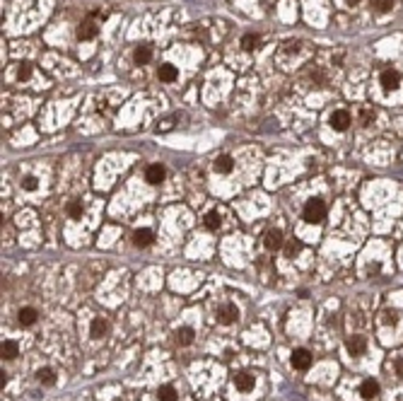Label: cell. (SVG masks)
<instances>
[{
    "mask_svg": "<svg viewBox=\"0 0 403 401\" xmlns=\"http://www.w3.org/2000/svg\"><path fill=\"white\" fill-rule=\"evenodd\" d=\"M324 217H326V206H324V201H319V198L307 201V206H305V220H307V222L319 225Z\"/></svg>",
    "mask_w": 403,
    "mask_h": 401,
    "instance_id": "cell-1",
    "label": "cell"
},
{
    "mask_svg": "<svg viewBox=\"0 0 403 401\" xmlns=\"http://www.w3.org/2000/svg\"><path fill=\"white\" fill-rule=\"evenodd\" d=\"M328 123H331V128H333V130H348V126L352 123V119H350L348 111L338 109V111H333V114H331Z\"/></svg>",
    "mask_w": 403,
    "mask_h": 401,
    "instance_id": "cell-2",
    "label": "cell"
},
{
    "mask_svg": "<svg viewBox=\"0 0 403 401\" xmlns=\"http://www.w3.org/2000/svg\"><path fill=\"white\" fill-rule=\"evenodd\" d=\"M239 319V309L234 304H222L218 309V322L220 324H234Z\"/></svg>",
    "mask_w": 403,
    "mask_h": 401,
    "instance_id": "cell-3",
    "label": "cell"
},
{
    "mask_svg": "<svg viewBox=\"0 0 403 401\" xmlns=\"http://www.w3.org/2000/svg\"><path fill=\"white\" fill-rule=\"evenodd\" d=\"M97 34H99V27H97V22H92V20H85L80 27H77V39H82V41L94 39Z\"/></svg>",
    "mask_w": 403,
    "mask_h": 401,
    "instance_id": "cell-4",
    "label": "cell"
},
{
    "mask_svg": "<svg viewBox=\"0 0 403 401\" xmlns=\"http://www.w3.org/2000/svg\"><path fill=\"white\" fill-rule=\"evenodd\" d=\"M312 365V353L305 350V348H297L292 353V368L294 370H307Z\"/></svg>",
    "mask_w": 403,
    "mask_h": 401,
    "instance_id": "cell-5",
    "label": "cell"
},
{
    "mask_svg": "<svg viewBox=\"0 0 403 401\" xmlns=\"http://www.w3.org/2000/svg\"><path fill=\"white\" fill-rule=\"evenodd\" d=\"M345 348H348L350 355H362L367 350V341H365V336H350L345 341Z\"/></svg>",
    "mask_w": 403,
    "mask_h": 401,
    "instance_id": "cell-6",
    "label": "cell"
},
{
    "mask_svg": "<svg viewBox=\"0 0 403 401\" xmlns=\"http://www.w3.org/2000/svg\"><path fill=\"white\" fill-rule=\"evenodd\" d=\"M155 235L150 232V230H135L133 232V244L138 247V249H145V247H150L153 244Z\"/></svg>",
    "mask_w": 403,
    "mask_h": 401,
    "instance_id": "cell-7",
    "label": "cell"
},
{
    "mask_svg": "<svg viewBox=\"0 0 403 401\" xmlns=\"http://www.w3.org/2000/svg\"><path fill=\"white\" fill-rule=\"evenodd\" d=\"M263 244H266V249H271V251L283 247V232L280 230H268L266 237H263Z\"/></svg>",
    "mask_w": 403,
    "mask_h": 401,
    "instance_id": "cell-8",
    "label": "cell"
},
{
    "mask_svg": "<svg viewBox=\"0 0 403 401\" xmlns=\"http://www.w3.org/2000/svg\"><path fill=\"white\" fill-rule=\"evenodd\" d=\"M360 394H362V399H374L377 394H379V382L377 380H365L360 384Z\"/></svg>",
    "mask_w": 403,
    "mask_h": 401,
    "instance_id": "cell-9",
    "label": "cell"
},
{
    "mask_svg": "<svg viewBox=\"0 0 403 401\" xmlns=\"http://www.w3.org/2000/svg\"><path fill=\"white\" fill-rule=\"evenodd\" d=\"M234 387L239 391H251L254 389V375H249V372H237V375H234Z\"/></svg>",
    "mask_w": 403,
    "mask_h": 401,
    "instance_id": "cell-10",
    "label": "cell"
},
{
    "mask_svg": "<svg viewBox=\"0 0 403 401\" xmlns=\"http://www.w3.org/2000/svg\"><path fill=\"white\" fill-rule=\"evenodd\" d=\"M379 80H381V87H384V90H396L398 82H401V75H398L396 70H384Z\"/></svg>",
    "mask_w": 403,
    "mask_h": 401,
    "instance_id": "cell-11",
    "label": "cell"
},
{
    "mask_svg": "<svg viewBox=\"0 0 403 401\" xmlns=\"http://www.w3.org/2000/svg\"><path fill=\"white\" fill-rule=\"evenodd\" d=\"M164 167L162 164H150L147 167V172H145V179L150 182V184H160V182H164Z\"/></svg>",
    "mask_w": 403,
    "mask_h": 401,
    "instance_id": "cell-12",
    "label": "cell"
},
{
    "mask_svg": "<svg viewBox=\"0 0 403 401\" xmlns=\"http://www.w3.org/2000/svg\"><path fill=\"white\" fill-rule=\"evenodd\" d=\"M107 331H109V322H107V319H102V317H97V319L92 322V326H89V334H92L94 338L107 336Z\"/></svg>",
    "mask_w": 403,
    "mask_h": 401,
    "instance_id": "cell-13",
    "label": "cell"
},
{
    "mask_svg": "<svg viewBox=\"0 0 403 401\" xmlns=\"http://www.w3.org/2000/svg\"><path fill=\"white\" fill-rule=\"evenodd\" d=\"M157 75H160V80L162 82H174L176 80V68L174 65H169V63H164V65H160V70H157Z\"/></svg>",
    "mask_w": 403,
    "mask_h": 401,
    "instance_id": "cell-14",
    "label": "cell"
},
{
    "mask_svg": "<svg viewBox=\"0 0 403 401\" xmlns=\"http://www.w3.org/2000/svg\"><path fill=\"white\" fill-rule=\"evenodd\" d=\"M232 167H234V162H232L229 155H220L218 160H215V172H220V174H229Z\"/></svg>",
    "mask_w": 403,
    "mask_h": 401,
    "instance_id": "cell-15",
    "label": "cell"
},
{
    "mask_svg": "<svg viewBox=\"0 0 403 401\" xmlns=\"http://www.w3.org/2000/svg\"><path fill=\"white\" fill-rule=\"evenodd\" d=\"M174 338L179 346H188V343L193 341V329H191V326H184V329H179L174 334Z\"/></svg>",
    "mask_w": 403,
    "mask_h": 401,
    "instance_id": "cell-16",
    "label": "cell"
},
{
    "mask_svg": "<svg viewBox=\"0 0 403 401\" xmlns=\"http://www.w3.org/2000/svg\"><path fill=\"white\" fill-rule=\"evenodd\" d=\"M17 317H20V324L22 326H32L34 322H36V309H32V307H22Z\"/></svg>",
    "mask_w": 403,
    "mask_h": 401,
    "instance_id": "cell-17",
    "label": "cell"
},
{
    "mask_svg": "<svg viewBox=\"0 0 403 401\" xmlns=\"http://www.w3.org/2000/svg\"><path fill=\"white\" fill-rule=\"evenodd\" d=\"M36 380L41 382V384H46V387H51V384H56V372L51 368H41L36 372Z\"/></svg>",
    "mask_w": 403,
    "mask_h": 401,
    "instance_id": "cell-18",
    "label": "cell"
},
{
    "mask_svg": "<svg viewBox=\"0 0 403 401\" xmlns=\"http://www.w3.org/2000/svg\"><path fill=\"white\" fill-rule=\"evenodd\" d=\"M0 355H3V360H12L15 355H17V343H15V341H3Z\"/></svg>",
    "mask_w": 403,
    "mask_h": 401,
    "instance_id": "cell-19",
    "label": "cell"
},
{
    "mask_svg": "<svg viewBox=\"0 0 403 401\" xmlns=\"http://www.w3.org/2000/svg\"><path fill=\"white\" fill-rule=\"evenodd\" d=\"M133 58H135V63L145 65V63H150V58H153V51H150L147 46H138V49H135V54H133Z\"/></svg>",
    "mask_w": 403,
    "mask_h": 401,
    "instance_id": "cell-20",
    "label": "cell"
},
{
    "mask_svg": "<svg viewBox=\"0 0 403 401\" xmlns=\"http://www.w3.org/2000/svg\"><path fill=\"white\" fill-rule=\"evenodd\" d=\"M160 401H176V391L174 387H169V384H164V387H160Z\"/></svg>",
    "mask_w": 403,
    "mask_h": 401,
    "instance_id": "cell-21",
    "label": "cell"
},
{
    "mask_svg": "<svg viewBox=\"0 0 403 401\" xmlns=\"http://www.w3.org/2000/svg\"><path fill=\"white\" fill-rule=\"evenodd\" d=\"M259 41H261V39H259L256 34H244V39H241V46H244L246 51H254V49L259 46Z\"/></svg>",
    "mask_w": 403,
    "mask_h": 401,
    "instance_id": "cell-22",
    "label": "cell"
},
{
    "mask_svg": "<svg viewBox=\"0 0 403 401\" xmlns=\"http://www.w3.org/2000/svg\"><path fill=\"white\" fill-rule=\"evenodd\" d=\"M220 222H222V220H220V215L215 213V210H210V213L206 215V228L208 230H218Z\"/></svg>",
    "mask_w": 403,
    "mask_h": 401,
    "instance_id": "cell-23",
    "label": "cell"
},
{
    "mask_svg": "<svg viewBox=\"0 0 403 401\" xmlns=\"http://www.w3.org/2000/svg\"><path fill=\"white\" fill-rule=\"evenodd\" d=\"M391 8H393V0H374V10L381 12V15H384V12H389Z\"/></svg>",
    "mask_w": 403,
    "mask_h": 401,
    "instance_id": "cell-24",
    "label": "cell"
},
{
    "mask_svg": "<svg viewBox=\"0 0 403 401\" xmlns=\"http://www.w3.org/2000/svg\"><path fill=\"white\" fill-rule=\"evenodd\" d=\"M17 77H20V80H29V77H32V65L20 63V68H17Z\"/></svg>",
    "mask_w": 403,
    "mask_h": 401,
    "instance_id": "cell-25",
    "label": "cell"
},
{
    "mask_svg": "<svg viewBox=\"0 0 403 401\" xmlns=\"http://www.w3.org/2000/svg\"><path fill=\"white\" fill-rule=\"evenodd\" d=\"M299 249H302V244H299L297 239H292V242L287 244V249H285V254H287V256H294V254H297Z\"/></svg>",
    "mask_w": 403,
    "mask_h": 401,
    "instance_id": "cell-26",
    "label": "cell"
},
{
    "mask_svg": "<svg viewBox=\"0 0 403 401\" xmlns=\"http://www.w3.org/2000/svg\"><path fill=\"white\" fill-rule=\"evenodd\" d=\"M68 213H70L73 217H80V215H82V206H80L77 201H73V203L68 206Z\"/></svg>",
    "mask_w": 403,
    "mask_h": 401,
    "instance_id": "cell-27",
    "label": "cell"
},
{
    "mask_svg": "<svg viewBox=\"0 0 403 401\" xmlns=\"http://www.w3.org/2000/svg\"><path fill=\"white\" fill-rule=\"evenodd\" d=\"M22 189L34 191V189H36V179H34V176H24V179H22Z\"/></svg>",
    "mask_w": 403,
    "mask_h": 401,
    "instance_id": "cell-28",
    "label": "cell"
},
{
    "mask_svg": "<svg viewBox=\"0 0 403 401\" xmlns=\"http://www.w3.org/2000/svg\"><path fill=\"white\" fill-rule=\"evenodd\" d=\"M381 317H384V324H396V312L393 309H386Z\"/></svg>",
    "mask_w": 403,
    "mask_h": 401,
    "instance_id": "cell-29",
    "label": "cell"
},
{
    "mask_svg": "<svg viewBox=\"0 0 403 401\" xmlns=\"http://www.w3.org/2000/svg\"><path fill=\"white\" fill-rule=\"evenodd\" d=\"M396 372H398V375H401V377H403V358H398V360H396Z\"/></svg>",
    "mask_w": 403,
    "mask_h": 401,
    "instance_id": "cell-30",
    "label": "cell"
},
{
    "mask_svg": "<svg viewBox=\"0 0 403 401\" xmlns=\"http://www.w3.org/2000/svg\"><path fill=\"white\" fill-rule=\"evenodd\" d=\"M370 119H374V114H370V111H362V121L367 123V121H370Z\"/></svg>",
    "mask_w": 403,
    "mask_h": 401,
    "instance_id": "cell-31",
    "label": "cell"
},
{
    "mask_svg": "<svg viewBox=\"0 0 403 401\" xmlns=\"http://www.w3.org/2000/svg\"><path fill=\"white\" fill-rule=\"evenodd\" d=\"M345 3H348V5H358L360 0H345Z\"/></svg>",
    "mask_w": 403,
    "mask_h": 401,
    "instance_id": "cell-32",
    "label": "cell"
}]
</instances>
